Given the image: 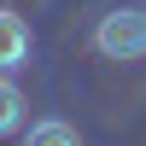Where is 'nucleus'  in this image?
<instances>
[{"instance_id": "f257e3e1", "label": "nucleus", "mask_w": 146, "mask_h": 146, "mask_svg": "<svg viewBox=\"0 0 146 146\" xmlns=\"http://www.w3.org/2000/svg\"><path fill=\"white\" fill-rule=\"evenodd\" d=\"M94 53L111 64H135L146 58V6H111L94 23Z\"/></svg>"}, {"instance_id": "f03ea898", "label": "nucleus", "mask_w": 146, "mask_h": 146, "mask_svg": "<svg viewBox=\"0 0 146 146\" xmlns=\"http://www.w3.org/2000/svg\"><path fill=\"white\" fill-rule=\"evenodd\" d=\"M29 47H35L29 23H23L18 12H6V6H0V70H18V64H29Z\"/></svg>"}, {"instance_id": "7ed1b4c3", "label": "nucleus", "mask_w": 146, "mask_h": 146, "mask_svg": "<svg viewBox=\"0 0 146 146\" xmlns=\"http://www.w3.org/2000/svg\"><path fill=\"white\" fill-rule=\"evenodd\" d=\"M29 146H76L82 140V129L76 123H64V117H41V123H29V129H18Z\"/></svg>"}, {"instance_id": "20e7f679", "label": "nucleus", "mask_w": 146, "mask_h": 146, "mask_svg": "<svg viewBox=\"0 0 146 146\" xmlns=\"http://www.w3.org/2000/svg\"><path fill=\"white\" fill-rule=\"evenodd\" d=\"M23 129V88L12 82V70H0V140Z\"/></svg>"}]
</instances>
